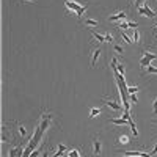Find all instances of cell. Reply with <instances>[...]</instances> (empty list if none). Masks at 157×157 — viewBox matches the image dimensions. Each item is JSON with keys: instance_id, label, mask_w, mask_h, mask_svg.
<instances>
[{"instance_id": "2", "label": "cell", "mask_w": 157, "mask_h": 157, "mask_svg": "<svg viewBox=\"0 0 157 157\" xmlns=\"http://www.w3.org/2000/svg\"><path fill=\"white\" fill-rule=\"evenodd\" d=\"M157 60V54L152 49H143V57L140 60V68L141 71H145L148 66H151V61Z\"/></svg>"}, {"instance_id": "29", "label": "cell", "mask_w": 157, "mask_h": 157, "mask_svg": "<svg viewBox=\"0 0 157 157\" xmlns=\"http://www.w3.org/2000/svg\"><path fill=\"white\" fill-rule=\"evenodd\" d=\"M152 123H154V124H157V118H154V120H152Z\"/></svg>"}, {"instance_id": "14", "label": "cell", "mask_w": 157, "mask_h": 157, "mask_svg": "<svg viewBox=\"0 0 157 157\" xmlns=\"http://www.w3.org/2000/svg\"><path fill=\"white\" fill-rule=\"evenodd\" d=\"M145 75H151V74H157V68H152V66H148L145 71H143Z\"/></svg>"}, {"instance_id": "24", "label": "cell", "mask_w": 157, "mask_h": 157, "mask_svg": "<svg viewBox=\"0 0 157 157\" xmlns=\"http://www.w3.org/2000/svg\"><path fill=\"white\" fill-rule=\"evenodd\" d=\"M155 154H157V141H155V145H154V148H152V149L149 151V155H151V157H154Z\"/></svg>"}, {"instance_id": "26", "label": "cell", "mask_w": 157, "mask_h": 157, "mask_svg": "<svg viewBox=\"0 0 157 157\" xmlns=\"http://www.w3.org/2000/svg\"><path fill=\"white\" fill-rule=\"evenodd\" d=\"M39 152H41V148H39V149H35V151L30 154V157H38V155H39Z\"/></svg>"}, {"instance_id": "17", "label": "cell", "mask_w": 157, "mask_h": 157, "mask_svg": "<svg viewBox=\"0 0 157 157\" xmlns=\"http://www.w3.org/2000/svg\"><path fill=\"white\" fill-rule=\"evenodd\" d=\"M140 90V86H127V94H137V91Z\"/></svg>"}, {"instance_id": "18", "label": "cell", "mask_w": 157, "mask_h": 157, "mask_svg": "<svg viewBox=\"0 0 157 157\" xmlns=\"http://www.w3.org/2000/svg\"><path fill=\"white\" fill-rule=\"evenodd\" d=\"M105 43H109V44H113V35L110 33V32H105Z\"/></svg>"}, {"instance_id": "1", "label": "cell", "mask_w": 157, "mask_h": 157, "mask_svg": "<svg viewBox=\"0 0 157 157\" xmlns=\"http://www.w3.org/2000/svg\"><path fill=\"white\" fill-rule=\"evenodd\" d=\"M64 5H66V8L71 11V13H74L75 14V17L78 19V21H82V16L85 14V11L88 10V3H86V0H66L64 2Z\"/></svg>"}, {"instance_id": "6", "label": "cell", "mask_w": 157, "mask_h": 157, "mask_svg": "<svg viewBox=\"0 0 157 157\" xmlns=\"http://www.w3.org/2000/svg\"><path fill=\"white\" fill-rule=\"evenodd\" d=\"M129 143H130V138L126 134H118L115 137V145L116 146H126V145H129Z\"/></svg>"}, {"instance_id": "9", "label": "cell", "mask_w": 157, "mask_h": 157, "mask_svg": "<svg viewBox=\"0 0 157 157\" xmlns=\"http://www.w3.org/2000/svg\"><path fill=\"white\" fill-rule=\"evenodd\" d=\"M127 123V120L123 116V118H110L109 120V124H115V126H124Z\"/></svg>"}, {"instance_id": "22", "label": "cell", "mask_w": 157, "mask_h": 157, "mask_svg": "<svg viewBox=\"0 0 157 157\" xmlns=\"http://www.w3.org/2000/svg\"><path fill=\"white\" fill-rule=\"evenodd\" d=\"M152 113L157 115V96H155V99L152 101Z\"/></svg>"}, {"instance_id": "21", "label": "cell", "mask_w": 157, "mask_h": 157, "mask_svg": "<svg viewBox=\"0 0 157 157\" xmlns=\"http://www.w3.org/2000/svg\"><path fill=\"white\" fill-rule=\"evenodd\" d=\"M129 102H130V104H137V102H138L137 94H129Z\"/></svg>"}, {"instance_id": "27", "label": "cell", "mask_w": 157, "mask_h": 157, "mask_svg": "<svg viewBox=\"0 0 157 157\" xmlns=\"http://www.w3.org/2000/svg\"><path fill=\"white\" fill-rule=\"evenodd\" d=\"M49 154H52V149H47V151H44V152H43V157H49Z\"/></svg>"}, {"instance_id": "10", "label": "cell", "mask_w": 157, "mask_h": 157, "mask_svg": "<svg viewBox=\"0 0 157 157\" xmlns=\"http://www.w3.org/2000/svg\"><path fill=\"white\" fill-rule=\"evenodd\" d=\"M82 24L85 25V27H98L99 25V22L98 21H94V19H91V17H85V21H82Z\"/></svg>"}, {"instance_id": "30", "label": "cell", "mask_w": 157, "mask_h": 157, "mask_svg": "<svg viewBox=\"0 0 157 157\" xmlns=\"http://www.w3.org/2000/svg\"><path fill=\"white\" fill-rule=\"evenodd\" d=\"M155 39H157V36H155Z\"/></svg>"}, {"instance_id": "7", "label": "cell", "mask_w": 157, "mask_h": 157, "mask_svg": "<svg viewBox=\"0 0 157 157\" xmlns=\"http://www.w3.org/2000/svg\"><path fill=\"white\" fill-rule=\"evenodd\" d=\"M101 52H102V49L98 46V47H94V49H91V60H90V63H91V68H94L96 66V63H98V58L101 57Z\"/></svg>"}, {"instance_id": "15", "label": "cell", "mask_w": 157, "mask_h": 157, "mask_svg": "<svg viewBox=\"0 0 157 157\" xmlns=\"http://www.w3.org/2000/svg\"><path fill=\"white\" fill-rule=\"evenodd\" d=\"M132 39H134L135 43H140V39H141V35H140L138 29H135V30H134V33H132Z\"/></svg>"}, {"instance_id": "3", "label": "cell", "mask_w": 157, "mask_h": 157, "mask_svg": "<svg viewBox=\"0 0 157 157\" xmlns=\"http://www.w3.org/2000/svg\"><path fill=\"white\" fill-rule=\"evenodd\" d=\"M101 154H102V141L99 137H93V140H91V155L99 157Z\"/></svg>"}, {"instance_id": "12", "label": "cell", "mask_w": 157, "mask_h": 157, "mask_svg": "<svg viewBox=\"0 0 157 157\" xmlns=\"http://www.w3.org/2000/svg\"><path fill=\"white\" fill-rule=\"evenodd\" d=\"M91 33H93V38H96L99 43H105V36H104V35H101V33H96V32H93V30H91Z\"/></svg>"}, {"instance_id": "19", "label": "cell", "mask_w": 157, "mask_h": 157, "mask_svg": "<svg viewBox=\"0 0 157 157\" xmlns=\"http://www.w3.org/2000/svg\"><path fill=\"white\" fill-rule=\"evenodd\" d=\"M121 38H123V41H124L126 44H132V43H134L132 39H130V38H129L126 33H123V32H121Z\"/></svg>"}, {"instance_id": "25", "label": "cell", "mask_w": 157, "mask_h": 157, "mask_svg": "<svg viewBox=\"0 0 157 157\" xmlns=\"http://www.w3.org/2000/svg\"><path fill=\"white\" fill-rule=\"evenodd\" d=\"M127 27H129L127 22H123V21H121L120 24H118V29H127Z\"/></svg>"}, {"instance_id": "13", "label": "cell", "mask_w": 157, "mask_h": 157, "mask_svg": "<svg viewBox=\"0 0 157 157\" xmlns=\"http://www.w3.org/2000/svg\"><path fill=\"white\" fill-rule=\"evenodd\" d=\"M98 115H101V109L99 107H93L90 110V118H96Z\"/></svg>"}, {"instance_id": "20", "label": "cell", "mask_w": 157, "mask_h": 157, "mask_svg": "<svg viewBox=\"0 0 157 157\" xmlns=\"http://www.w3.org/2000/svg\"><path fill=\"white\" fill-rule=\"evenodd\" d=\"M68 157H80V154H78V149H72L68 152Z\"/></svg>"}, {"instance_id": "28", "label": "cell", "mask_w": 157, "mask_h": 157, "mask_svg": "<svg viewBox=\"0 0 157 157\" xmlns=\"http://www.w3.org/2000/svg\"><path fill=\"white\" fill-rule=\"evenodd\" d=\"M21 2H27V3H36L38 0H21Z\"/></svg>"}, {"instance_id": "5", "label": "cell", "mask_w": 157, "mask_h": 157, "mask_svg": "<svg viewBox=\"0 0 157 157\" xmlns=\"http://www.w3.org/2000/svg\"><path fill=\"white\" fill-rule=\"evenodd\" d=\"M127 17V10H120V11H116L115 14H110L109 16V21L110 22H118V21H124Z\"/></svg>"}, {"instance_id": "11", "label": "cell", "mask_w": 157, "mask_h": 157, "mask_svg": "<svg viewBox=\"0 0 157 157\" xmlns=\"http://www.w3.org/2000/svg\"><path fill=\"white\" fill-rule=\"evenodd\" d=\"M112 49H113V52H115L116 55H123V54H124V49H123V46L116 44V43H113V44H112Z\"/></svg>"}, {"instance_id": "16", "label": "cell", "mask_w": 157, "mask_h": 157, "mask_svg": "<svg viewBox=\"0 0 157 157\" xmlns=\"http://www.w3.org/2000/svg\"><path fill=\"white\" fill-rule=\"evenodd\" d=\"M116 71L120 72V74H123V75H124V72H126V66H124V63H118V64H116Z\"/></svg>"}, {"instance_id": "8", "label": "cell", "mask_w": 157, "mask_h": 157, "mask_svg": "<svg viewBox=\"0 0 157 157\" xmlns=\"http://www.w3.org/2000/svg\"><path fill=\"white\" fill-rule=\"evenodd\" d=\"M13 124H14V127L16 129H13V130H14V132L17 134V137L19 138H24V137H27V129H25V126L24 124H19V123H13Z\"/></svg>"}, {"instance_id": "4", "label": "cell", "mask_w": 157, "mask_h": 157, "mask_svg": "<svg viewBox=\"0 0 157 157\" xmlns=\"http://www.w3.org/2000/svg\"><path fill=\"white\" fill-rule=\"evenodd\" d=\"M102 102L105 104L109 109H112L113 112H121V110H123V105H121L120 102H115V101H112V99H109V98H105V96L102 98Z\"/></svg>"}, {"instance_id": "23", "label": "cell", "mask_w": 157, "mask_h": 157, "mask_svg": "<svg viewBox=\"0 0 157 157\" xmlns=\"http://www.w3.org/2000/svg\"><path fill=\"white\" fill-rule=\"evenodd\" d=\"M127 25H129L130 29H134V30L138 27V24H137V22H134V21H129V22H127Z\"/></svg>"}]
</instances>
